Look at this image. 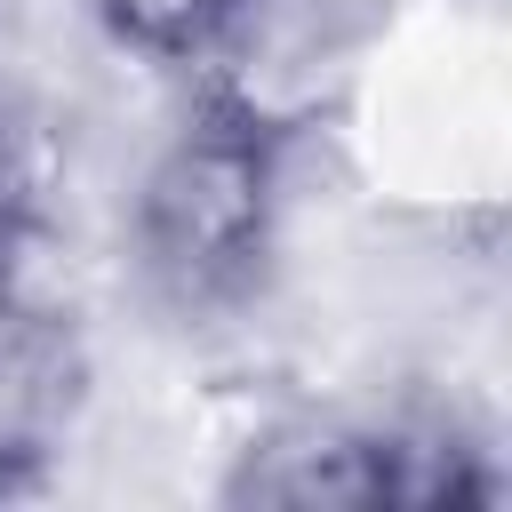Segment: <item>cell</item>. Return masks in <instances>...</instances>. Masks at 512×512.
<instances>
[{
  "instance_id": "obj_3",
  "label": "cell",
  "mask_w": 512,
  "mask_h": 512,
  "mask_svg": "<svg viewBox=\"0 0 512 512\" xmlns=\"http://www.w3.org/2000/svg\"><path fill=\"white\" fill-rule=\"evenodd\" d=\"M256 0H80V16L144 64H176V72H208L216 48L240 32Z\"/></svg>"
},
{
  "instance_id": "obj_2",
  "label": "cell",
  "mask_w": 512,
  "mask_h": 512,
  "mask_svg": "<svg viewBox=\"0 0 512 512\" xmlns=\"http://www.w3.org/2000/svg\"><path fill=\"white\" fill-rule=\"evenodd\" d=\"M80 336L40 296V280L0 272V496L40 480V464L64 448L80 416Z\"/></svg>"
},
{
  "instance_id": "obj_4",
  "label": "cell",
  "mask_w": 512,
  "mask_h": 512,
  "mask_svg": "<svg viewBox=\"0 0 512 512\" xmlns=\"http://www.w3.org/2000/svg\"><path fill=\"white\" fill-rule=\"evenodd\" d=\"M0 8H8V0H0Z\"/></svg>"
},
{
  "instance_id": "obj_1",
  "label": "cell",
  "mask_w": 512,
  "mask_h": 512,
  "mask_svg": "<svg viewBox=\"0 0 512 512\" xmlns=\"http://www.w3.org/2000/svg\"><path fill=\"white\" fill-rule=\"evenodd\" d=\"M288 152L280 136L200 104L128 192V256L144 288L176 312H232L256 296L280 256L288 216Z\"/></svg>"
}]
</instances>
